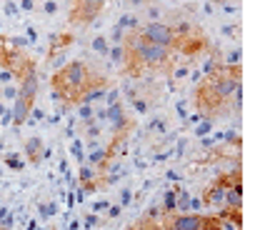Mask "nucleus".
I'll use <instances>...</instances> for the list:
<instances>
[{"label": "nucleus", "mask_w": 255, "mask_h": 230, "mask_svg": "<svg viewBox=\"0 0 255 230\" xmlns=\"http://www.w3.org/2000/svg\"><path fill=\"white\" fill-rule=\"evenodd\" d=\"M123 45H125L128 53H130L143 65V70H153V73L168 70L170 73V68H173V50L170 48L148 43L138 30H128L125 38H123Z\"/></svg>", "instance_id": "1"}, {"label": "nucleus", "mask_w": 255, "mask_h": 230, "mask_svg": "<svg viewBox=\"0 0 255 230\" xmlns=\"http://www.w3.org/2000/svg\"><path fill=\"white\" fill-rule=\"evenodd\" d=\"M38 90H40V75L38 70L28 73L20 83H18V95L10 105V113H13V128L20 130L28 120V115H30V108L35 105L38 100Z\"/></svg>", "instance_id": "2"}, {"label": "nucleus", "mask_w": 255, "mask_h": 230, "mask_svg": "<svg viewBox=\"0 0 255 230\" xmlns=\"http://www.w3.org/2000/svg\"><path fill=\"white\" fill-rule=\"evenodd\" d=\"M220 215L200 213H163L160 230H220Z\"/></svg>", "instance_id": "3"}, {"label": "nucleus", "mask_w": 255, "mask_h": 230, "mask_svg": "<svg viewBox=\"0 0 255 230\" xmlns=\"http://www.w3.org/2000/svg\"><path fill=\"white\" fill-rule=\"evenodd\" d=\"M105 3L108 0H70V10H68L70 25H80V28L93 25L103 15Z\"/></svg>", "instance_id": "4"}, {"label": "nucleus", "mask_w": 255, "mask_h": 230, "mask_svg": "<svg viewBox=\"0 0 255 230\" xmlns=\"http://www.w3.org/2000/svg\"><path fill=\"white\" fill-rule=\"evenodd\" d=\"M138 33H140L148 43H153V45H163V48H170V50H173V45H175L173 28H170V23H165V20H150V23H145L143 28H138Z\"/></svg>", "instance_id": "5"}, {"label": "nucleus", "mask_w": 255, "mask_h": 230, "mask_svg": "<svg viewBox=\"0 0 255 230\" xmlns=\"http://www.w3.org/2000/svg\"><path fill=\"white\" fill-rule=\"evenodd\" d=\"M48 43H50V45H48L45 58H53V55H65V53L73 48V43H75V33H68V30H63V33H53Z\"/></svg>", "instance_id": "6"}, {"label": "nucleus", "mask_w": 255, "mask_h": 230, "mask_svg": "<svg viewBox=\"0 0 255 230\" xmlns=\"http://www.w3.org/2000/svg\"><path fill=\"white\" fill-rule=\"evenodd\" d=\"M23 153H25V158H28L30 165H40L45 160V140L40 135H30L23 143Z\"/></svg>", "instance_id": "7"}, {"label": "nucleus", "mask_w": 255, "mask_h": 230, "mask_svg": "<svg viewBox=\"0 0 255 230\" xmlns=\"http://www.w3.org/2000/svg\"><path fill=\"white\" fill-rule=\"evenodd\" d=\"M200 200H203V208H218V205L225 203V190L213 183V185H208V188L203 190Z\"/></svg>", "instance_id": "8"}, {"label": "nucleus", "mask_w": 255, "mask_h": 230, "mask_svg": "<svg viewBox=\"0 0 255 230\" xmlns=\"http://www.w3.org/2000/svg\"><path fill=\"white\" fill-rule=\"evenodd\" d=\"M78 185H85V183H98L100 180V173L90 165V163H83L80 168H78Z\"/></svg>", "instance_id": "9"}, {"label": "nucleus", "mask_w": 255, "mask_h": 230, "mask_svg": "<svg viewBox=\"0 0 255 230\" xmlns=\"http://www.w3.org/2000/svg\"><path fill=\"white\" fill-rule=\"evenodd\" d=\"M148 135H168V118L165 115H155V118L145 125Z\"/></svg>", "instance_id": "10"}, {"label": "nucleus", "mask_w": 255, "mask_h": 230, "mask_svg": "<svg viewBox=\"0 0 255 230\" xmlns=\"http://www.w3.org/2000/svg\"><path fill=\"white\" fill-rule=\"evenodd\" d=\"M240 170L235 168V170H230V173H220L218 178H215V185H220L223 190H228V188H233V185H240Z\"/></svg>", "instance_id": "11"}, {"label": "nucleus", "mask_w": 255, "mask_h": 230, "mask_svg": "<svg viewBox=\"0 0 255 230\" xmlns=\"http://www.w3.org/2000/svg\"><path fill=\"white\" fill-rule=\"evenodd\" d=\"M115 25H120L125 33H128V30H138V28H140V18H138L135 13H123Z\"/></svg>", "instance_id": "12"}, {"label": "nucleus", "mask_w": 255, "mask_h": 230, "mask_svg": "<svg viewBox=\"0 0 255 230\" xmlns=\"http://www.w3.org/2000/svg\"><path fill=\"white\" fill-rule=\"evenodd\" d=\"M108 60H110V65H123L125 63V45L123 43H113L110 45V50H108Z\"/></svg>", "instance_id": "13"}, {"label": "nucleus", "mask_w": 255, "mask_h": 230, "mask_svg": "<svg viewBox=\"0 0 255 230\" xmlns=\"http://www.w3.org/2000/svg\"><path fill=\"white\" fill-rule=\"evenodd\" d=\"M240 200H243V185H233L225 190V203L228 208H240Z\"/></svg>", "instance_id": "14"}, {"label": "nucleus", "mask_w": 255, "mask_h": 230, "mask_svg": "<svg viewBox=\"0 0 255 230\" xmlns=\"http://www.w3.org/2000/svg\"><path fill=\"white\" fill-rule=\"evenodd\" d=\"M90 48L100 55V58H108V50H110V40H108V35H95L93 40H90Z\"/></svg>", "instance_id": "15"}, {"label": "nucleus", "mask_w": 255, "mask_h": 230, "mask_svg": "<svg viewBox=\"0 0 255 230\" xmlns=\"http://www.w3.org/2000/svg\"><path fill=\"white\" fill-rule=\"evenodd\" d=\"M3 165H8V170H13V173H20V170L25 168V163H23L20 153H5V158H3Z\"/></svg>", "instance_id": "16"}, {"label": "nucleus", "mask_w": 255, "mask_h": 230, "mask_svg": "<svg viewBox=\"0 0 255 230\" xmlns=\"http://www.w3.org/2000/svg\"><path fill=\"white\" fill-rule=\"evenodd\" d=\"M70 155L75 158L78 165L85 163V143H83L80 138H73V143H70Z\"/></svg>", "instance_id": "17"}, {"label": "nucleus", "mask_w": 255, "mask_h": 230, "mask_svg": "<svg viewBox=\"0 0 255 230\" xmlns=\"http://www.w3.org/2000/svg\"><path fill=\"white\" fill-rule=\"evenodd\" d=\"M178 188L180 185H175V188H168L165 193H163V213H175V193H178Z\"/></svg>", "instance_id": "18"}, {"label": "nucleus", "mask_w": 255, "mask_h": 230, "mask_svg": "<svg viewBox=\"0 0 255 230\" xmlns=\"http://www.w3.org/2000/svg\"><path fill=\"white\" fill-rule=\"evenodd\" d=\"M38 215H40V220H50V218L58 215V205L55 203H40L38 205Z\"/></svg>", "instance_id": "19"}, {"label": "nucleus", "mask_w": 255, "mask_h": 230, "mask_svg": "<svg viewBox=\"0 0 255 230\" xmlns=\"http://www.w3.org/2000/svg\"><path fill=\"white\" fill-rule=\"evenodd\" d=\"M78 108V118L85 123V120H90L93 118V115H95V108L90 105V103H80V105H75Z\"/></svg>", "instance_id": "20"}, {"label": "nucleus", "mask_w": 255, "mask_h": 230, "mask_svg": "<svg viewBox=\"0 0 255 230\" xmlns=\"http://www.w3.org/2000/svg\"><path fill=\"white\" fill-rule=\"evenodd\" d=\"M133 195H135V193H133L130 185H123V188H120V208L130 205V203H133Z\"/></svg>", "instance_id": "21"}, {"label": "nucleus", "mask_w": 255, "mask_h": 230, "mask_svg": "<svg viewBox=\"0 0 255 230\" xmlns=\"http://www.w3.org/2000/svg\"><path fill=\"white\" fill-rule=\"evenodd\" d=\"M210 133H213V120L200 118V125L195 128V135H198V138H205V135H210Z\"/></svg>", "instance_id": "22"}, {"label": "nucleus", "mask_w": 255, "mask_h": 230, "mask_svg": "<svg viewBox=\"0 0 255 230\" xmlns=\"http://www.w3.org/2000/svg\"><path fill=\"white\" fill-rule=\"evenodd\" d=\"M85 230H93V228H98L100 225V215L98 213H88L85 218H83V223H80Z\"/></svg>", "instance_id": "23"}, {"label": "nucleus", "mask_w": 255, "mask_h": 230, "mask_svg": "<svg viewBox=\"0 0 255 230\" xmlns=\"http://www.w3.org/2000/svg\"><path fill=\"white\" fill-rule=\"evenodd\" d=\"M15 95H18V83L15 85H3V90H0V98L3 100H15Z\"/></svg>", "instance_id": "24"}, {"label": "nucleus", "mask_w": 255, "mask_h": 230, "mask_svg": "<svg viewBox=\"0 0 255 230\" xmlns=\"http://www.w3.org/2000/svg\"><path fill=\"white\" fill-rule=\"evenodd\" d=\"M123 38H125V30H123L120 25H113V30H110V35H108L110 45H113V43H123Z\"/></svg>", "instance_id": "25"}, {"label": "nucleus", "mask_w": 255, "mask_h": 230, "mask_svg": "<svg viewBox=\"0 0 255 230\" xmlns=\"http://www.w3.org/2000/svg\"><path fill=\"white\" fill-rule=\"evenodd\" d=\"M238 63H240V48H233V50L225 55L223 65H238Z\"/></svg>", "instance_id": "26"}, {"label": "nucleus", "mask_w": 255, "mask_h": 230, "mask_svg": "<svg viewBox=\"0 0 255 230\" xmlns=\"http://www.w3.org/2000/svg\"><path fill=\"white\" fill-rule=\"evenodd\" d=\"M58 10H60L58 0H45V3H43V13H45V15H55Z\"/></svg>", "instance_id": "27"}, {"label": "nucleus", "mask_w": 255, "mask_h": 230, "mask_svg": "<svg viewBox=\"0 0 255 230\" xmlns=\"http://www.w3.org/2000/svg\"><path fill=\"white\" fill-rule=\"evenodd\" d=\"M13 225H15V215L13 213H8L5 218H0V228L3 230H13Z\"/></svg>", "instance_id": "28"}, {"label": "nucleus", "mask_w": 255, "mask_h": 230, "mask_svg": "<svg viewBox=\"0 0 255 230\" xmlns=\"http://www.w3.org/2000/svg\"><path fill=\"white\" fill-rule=\"evenodd\" d=\"M108 208H110V203H108V200H98V203H93V210H90V213H98V215H103Z\"/></svg>", "instance_id": "29"}, {"label": "nucleus", "mask_w": 255, "mask_h": 230, "mask_svg": "<svg viewBox=\"0 0 255 230\" xmlns=\"http://www.w3.org/2000/svg\"><path fill=\"white\" fill-rule=\"evenodd\" d=\"M18 8L25 10V13H33L35 10V0H18Z\"/></svg>", "instance_id": "30"}, {"label": "nucleus", "mask_w": 255, "mask_h": 230, "mask_svg": "<svg viewBox=\"0 0 255 230\" xmlns=\"http://www.w3.org/2000/svg\"><path fill=\"white\" fill-rule=\"evenodd\" d=\"M18 13H20L18 3H15V0H8V3H5V15H18Z\"/></svg>", "instance_id": "31"}, {"label": "nucleus", "mask_w": 255, "mask_h": 230, "mask_svg": "<svg viewBox=\"0 0 255 230\" xmlns=\"http://www.w3.org/2000/svg\"><path fill=\"white\" fill-rule=\"evenodd\" d=\"M25 38L30 40V45H35V43H38V33H35V28H33V25H25Z\"/></svg>", "instance_id": "32"}, {"label": "nucleus", "mask_w": 255, "mask_h": 230, "mask_svg": "<svg viewBox=\"0 0 255 230\" xmlns=\"http://www.w3.org/2000/svg\"><path fill=\"white\" fill-rule=\"evenodd\" d=\"M185 105H188V103H185V100H180V103H178V105H175V110H178V115H180V118H183V120H185V118H188V108H185Z\"/></svg>", "instance_id": "33"}, {"label": "nucleus", "mask_w": 255, "mask_h": 230, "mask_svg": "<svg viewBox=\"0 0 255 230\" xmlns=\"http://www.w3.org/2000/svg\"><path fill=\"white\" fill-rule=\"evenodd\" d=\"M10 80H15V78H13V73H10V70H5V68H0V83H10Z\"/></svg>", "instance_id": "34"}, {"label": "nucleus", "mask_w": 255, "mask_h": 230, "mask_svg": "<svg viewBox=\"0 0 255 230\" xmlns=\"http://www.w3.org/2000/svg\"><path fill=\"white\" fill-rule=\"evenodd\" d=\"M223 35H230V38H238V28H235V25H223Z\"/></svg>", "instance_id": "35"}, {"label": "nucleus", "mask_w": 255, "mask_h": 230, "mask_svg": "<svg viewBox=\"0 0 255 230\" xmlns=\"http://www.w3.org/2000/svg\"><path fill=\"white\" fill-rule=\"evenodd\" d=\"M105 213H108V218H118V215L123 213V208H120V205H110Z\"/></svg>", "instance_id": "36"}, {"label": "nucleus", "mask_w": 255, "mask_h": 230, "mask_svg": "<svg viewBox=\"0 0 255 230\" xmlns=\"http://www.w3.org/2000/svg\"><path fill=\"white\" fill-rule=\"evenodd\" d=\"M168 180H170V183H180V173H175V170H168Z\"/></svg>", "instance_id": "37"}, {"label": "nucleus", "mask_w": 255, "mask_h": 230, "mask_svg": "<svg viewBox=\"0 0 255 230\" xmlns=\"http://www.w3.org/2000/svg\"><path fill=\"white\" fill-rule=\"evenodd\" d=\"M148 15H150V20H158V15H160V10L153 5V8H148Z\"/></svg>", "instance_id": "38"}, {"label": "nucleus", "mask_w": 255, "mask_h": 230, "mask_svg": "<svg viewBox=\"0 0 255 230\" xmlns=\"http://www.w3.org/2000/svg\"><path fill=\"white\" fill-rule=\"evenodd\" d=\"M25 230H38V220H28L25 223Z\"/></svg>", "instance_id": "39"}, {"label": "nucleus", "mask_w": 255, "mask_h": 230, "mask_svg": "<svg viewBox=\"0 0 255 230\" xmlns=\"http://www.w3.org/2000/svg\"><path fill=\"white\" fill-rule=\"evenodd\" d=\"M8 213H10V208H8V205H0V218H5Z\"/></svg>", "instance_id": "40"}, {"label": "nucleus", "mask_w": 255, "mask_h": 230, "mask_svg": "<svg viewBox=\"0 0 255 230\" xmlns=\"http://www.w3.org/2000/svg\"><path fill=\"white\" fill-rule=\"evenodd\" d=\"M103 230H113V228H103Z\"/></svg>", "instance_id": "41"}]
</instances>
